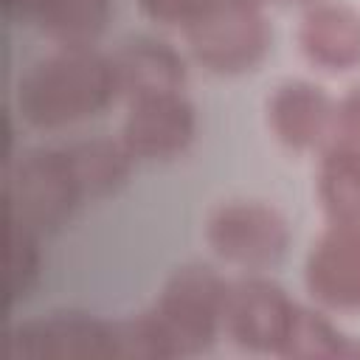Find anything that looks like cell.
<instances>
[{
    "instance_id": "cell-4",
    "label": "cell",
    "mask_w": 360,
    "mask_h": 360,
    "mask_svg": "<svg viewBox=\"0 0 360 360\" xmlns=\"http://www.w3.org/2000/svg\"><path fill=\"white\" fill-rule=\"evenodd\" d=\"M186 48L197 65L217 76L253 70L270 51L273 31L262 0H236L219 6L183 28Z\"/></svg>"
},
{
    "instance_id": "cell-6",
    "label": "cell",
    "mask_w": 360,
    "mask_h": 360,
    "mask_svg": "<svg viewBox=\"0 0 360 360\" xmlns=\"http://www.w3.org/2000/svg\"><path fill=\"white\" fill-rule=\"evenodd\" d=\"M3 352L14 360H115V332L112 321L59 309L14 323Z\"/></svg>"
},
{
    "instance_id": "cell-2",
    "label": "cell",
    "mask_w": 360,
    "mask_h": 360,
    "mask_svg": "<svg viewBox=\"0 0 360 360\" xmlns=\"http://www.w3.org/2000/svg\"><path fill=\"white\" fill-rule=\"evenodd\" d=\"M225 290L228 278L202 262H186L166 276L155 304L146 309L166 360L202 354L217 340L222 332Z\"/></svg>"
},
{
    "instance_id": "cell-21",
    "label": "cell",
    "mask_w": 360,
    "mask_h": 360,
    "mask_svg": "<svg viewBox=\"0 0 360 360\" xmlns=\"http://www.w3.org/2000/svg\"><path fill=\"white\" fill-rule=\"evenodd\" d=\"M278 3H301V6H309L312 0H278Z\"/></svg>"
},
{
    "instance_id": "cell-13",
    "label": "cell",
    "mask_w": 360,
    "mask_h": 360,
    "mask_svg": "<svg viewBox=\"0 0 360 360\" xmlns=\"http://www.w3.org/2000/svg\"><path fill=\"white\" fill-rule=\"evenodd\" d=\"M68 172L82 200H96L112 194L132 172L135 155L115 135H93L70 141L62 146Z\"/></svg>"
},
{
    "instance_id": "cell-3",
    "label": "cell",
    "mask_w": 360,
    "mask_h": 360,
    "mask_svg": "<svg viewBox=\"0 0 360 360\" xmlns=\"http://www.w3.org/2000/svg\"><path fill=\"white\" fill-rule=\"evenodd\" d=\"M202 239L219 262L245 273H262L284 259L290 222L264 200H225L205 217Z\"/></svg>"
},
{
    "instance_id": "cell-10",
    "label": "cell",
    "mask_w": 360,
    "mask_h": 360,
    "mask_svg": "<svg viewBox=\"0 0 360 360\" xmlns=\"http://www.w3.org/2000/svg\"><path fill=\"white\" fill-rule=\"evenodd\" d=\"M194 129V107L183 96V90H177L129 98L118 127V138L135 155V160H169L191 143Z\"/></svg>"
},
{
    "instance_id": "cell-15",
    "label": "cell",
    "mask_w": 360,
    "mask_h": 360,
    "mask_svg": "<svg viewBox=\"0 0 360 360\" xmlns=\"http://www.w3.org/2000/svg\"><path fill=\"white\" fill-rule=\"evenodd\" d=\"M278 357L290 360H357L360 340L343 335L321 309L295 304Z\"/></svg>"
},
{
    "instance_id": "cell-18",
    "label": "cell",
    "mask_w": 360,
    "mask_h": 360,
    "mask_svg": "<svg viewBox=\"0 0 360 360\" xmlns=\"http://www.w3.org/2000/svg\"><path fill=\"white\" fill-rule=\"evenodd\" d=\"M135 3L149 20L160 22V25L186 28L188 22L200 20L202 14H208L219 6L236 3V0H135Z\"/></svg>"
},
{
    "instance_id": "cell-1",
    "label": "cell",
    "mask_w": 360,
    "mask_h": 360,
    "mask_svg": "<svg viewBox=\"0 0 360 360\" xmlns=\"http://www.w3.org/2000/svg\"><path fill=\"white\" fill-rule=\"evenodd\" d=\"M118 98L110 53L93 45H59L17 79L14 107L34 129H59L98 115Z\"/></svg>"
},
{
    "instance_id": "cell-9",
    "label": "cell",
    "mask_w": 360,
    "mask_h": 360,
    "mask_svg": "<svg viewBox=\"0 0 360 360\" xmlns=\"http://www.w3.org/2000/svg\"><path fill=\"white\" fill-rule=\"evenodd\" d=\"M335 110L338 98L309 79H284L264 101L270 135L292 152H321L326 143H332Z\"/></svg>"
},
{
    "instance_id": "cell-11",
    "label": "cell",
    "mask_w": 360,
    "mask_h": 360,
    "mask_svg": "<svg viewBox=\"0 0 360 360\" xmlns=\"http://www.w3.org/2000/svg\"><path fill=\"white\" fill-rule=\"evenodd\" d=\"M301 56L323 73L360 68V11L343 0H312L295 28Z\"/></svg>"
},
{
    "instance_id": "cell-14",
    "label": "cell",
    "mask_w": 360,
    "mask_h": 360,
    "mask_svg": "<svg viewBox=\"0 0 360 360\" xmlns=\"http://www.w3.org/2000/svg\"><path fill=\"white\" fill-rule=\"evenodd\" d=\"M315 194L335 222H360V152L346 143H326L318 158Z\"/></svg>"
},
{
    "instance_id": "cell-8",
    "label": "cell",
    "mask_w": 360,
    "mask_h": 360,
    "mask_svg": "<svg viewBox=\"0 0 360 360\" xmlns=\"http://www.w3.org/2000/svg\"><path fill=\"white\" fill-rule=\"evenodd\" d=\"M304 287L332 312H360V222L326 219L304 259Z\"/></svg>"
},
{
    "instance_id": "cell-17",
    "label": "cell",
    "mask_w": 360,
    "mask_h": 360,
    "mask_svg": "<svg viewBox=\"0 0 360 360\" xmlns=\"http://www.w3.org/2000/svg\"><path fill=\"white\" fill-rule=\"evenodd\" d=\"M37 233L8 219V301L25 298L39 278V245Z\"/></svg>"
},
{
    "instance_id": "cell-12",
    "label": "cell",
    "mask_w": 360,
    "mask_h": 360,
    "mask_svg": "<svg viewBox=\"0 0 360 360\" xmlns=\"http://www.w3.org/2000/svg\"><path fill=\"white\" fill-rule=\"evenodd\" d=\"M118 96L143 98L158 93H177L186 84V59L177 48L158 37H129L110 53Z\"/></svg>"
},
{
    "instance_id": "cell-16",
    "label": "cell",
    "mask_w": 360,
    "mask_h": 360,
    "mask_svg": "<svg viewBox=\"0 0 360 360\" xmlns=\"http://www.w3.org/2000/svg\"><path fill=\"white\" fill-rule=\"evenodd\" d=\"M110 17V0H37L31 20L56 45H93Z\"/></svg>"
},
{
    "instance_id": "cell-7",
    "label": "cell",
    "mask_w": 360,
    "mask_h": 360,
    "mask_svg": "<svg viewBox=\"0 0 360 360\" xmlns=\"http://www.w3.org/2000/svg\"><path fill=\"white\" fill-rule=\"evenodd\" d=\"M295 301L270 278L245 273L228 281L222 332L245 352L278 354Z\"/></svg>"
},
{
    "instance_id": "cell-20",
    "label": "cell",
    "mask_w": 360,
    "mask_h": 360,
    "mask_svg": "<svg viewBox=\"0 0 360 360\" xmlns=\"http://www.w3.org/2000/svg\"><path fill=\"white\" fill-rule=\"evenodd\" d=\"M34 3H37V0H3L6 14H8V17H22V20H31Z\"/></svg>"
},
{
    "instance_id": "cell-19",
    "label": "cell",
    "mask_w": 360,
    "mask_h": 360,
    "mask_svg": "<svg viewBox=\"0 0 360 360\" xmlns=\"http://www.w3.org/2000/svg\"><path fill=\"white\" fill-rule=\"evenodd\" d=\"M338 143H346L360 152V84L349 87L338 98L335 110V138Z\"/></svg>"
},
{
    "instance_id": "cell-5",
    "label": "cell",
    "mask_w": 360,
    "mask_h": 360,
    "mask_svg": "<svg viewBox=\"0 0 360 360\" xmlns=\"http://www.w3.org/2000/svg\"><path fill=\"white\" fill-rule=\"evenodd\" d=\"M82 202L73 177L68 172L62 146L25 149L6 177L8 219L34 231L37 236L56 231Z\"/></svg>"
}]
</instances>
